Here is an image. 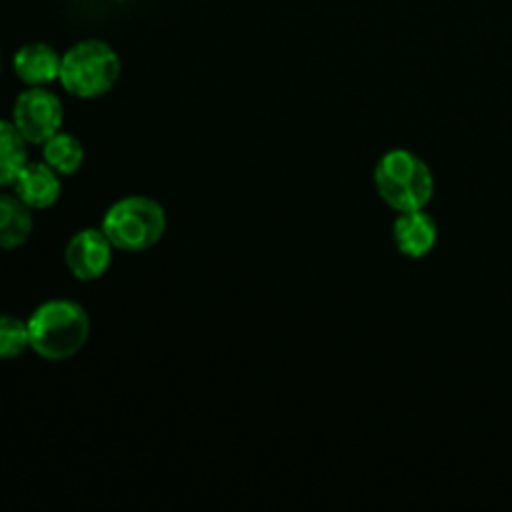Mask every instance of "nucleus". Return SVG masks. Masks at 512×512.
<instances>
[{"mask_svg": "<svg viewBox=\"0 0 512 512\" xmlns=\"http://www.w3.org/2000/svg\"><path fill=\"white\" fill-rule=\"evenodd\" d=\"M30 350L50 363L75 358L90 338V318L75 300H45L28 318Z\"/></svg>", "mask_w": 512, "mask_h": 512, "instance_id": "1", "label": "nucleus"}, {"mask_svg": "<svg viewBox=\"0 0 512 512\" xmlns=\"http://www.w3.org/2000/svg\"><path fill=\"white\" fill-rule=\"evenodd\" d=\"M375 188L378 195L398 213L425 210L433 200L435 178L430 165L413 150H388L375 165Z\"/></svg>", "mask_w": 512, "mask_h": 512, "instance_id": "2", "label": "nucleus"}, {"mask_svg": "<svg viewBox=\"0 0 512 512\" xmlns=\"http://www.w3.org/2000/svg\"><path fill=\"white\" fill-rule=\"evenodd\" d=\"M120 70L123 65H120L113 45H108L105 40L88 38L65 50L58 83L73 98L95 100L113 90L120 78Z\"/></svg>", "mask_w": 512, "mask_h": 512, "instance_id": "3", "label": "nucleus"}, {"mask_svg": "<svg viewBox=\"0 0 512 512\" xmlns=\"http://www.w3.org/2000/svg\"><path fill=\"white\" fill-rule=\"evenodd\" d=\"M100 228L120 253H143L163 240L168 218L158 200L128 195L105 210Z\"/></svg>", "mask_w": 512, "mask_h": 512, "instance_id": "4", "label": "nucleus"}, {"mask_svg": "<svg viewBox=\"0 0 512 512\" xmlns=\"http://www.w3.org/2000/svg\"><path fill=\"white\" fill-rule=\"evenodd\" d=\"M10 120L28 140V145H43L45 140L63 130V103L53 90L43 88V85L25 88L15 98Z\"/></svg>", "mask_w": 512, "mask_h": 512, "instance_id": "5", "label": "nucleus"}, {"mask_svg": "<svg viewBox=\"0 0 512 512\" xmlns=\"http://www.w3.org/2000/svg\"><path fill=\"white\" fill-rule=\"evenodd\" d=\"M113 250V243L103 233V228H83L65 245V265L73 278L93 283L108 273L113 263Z\"/></svg>", "mask_w": 512, "mask_h": 512, "instance_id": "6", "label": "nucleus"}, {"mask_svg": "<svg viewBox=\"0 0 512 512\" xmlns=\"http://www.w3.org/2000/svg\"><path fill=\"white\" fill-rule=\"evenodd\" d=\"M60 178L63 175L55 173L45 160H28L10 188L30 210H48L60 198V190H63Z\"/></svg>", "mask_w": 512, "mask_h": 512, "instance_id": "7", "label": "nucleus"}, {"mask_svg": "<svg viewBox=\"0 0 512 512\" xmlns=\"http://www.w3.org/2000/svg\"><path fill=\"white\" fill-rule=\"evenodd\" d=\"M393 240L405 258L420 260L438 245V223L425 210L400 213L393 223Z\"/></svg>", "mask_w": 512, "mask_h": 512, "instance_id": "8", "label": "nucleus"}, {"mask_svg": "<svg viewBox=\"0 0 512 512\" xmlns=\"http://www.w3.org/2000/svg\"><path fill=\"white\" fill-rule=\"evenodd\" d=\"M60 63H63V53H58L53 45L28 43L13 55V73L28 88H35V85L48 88L60 78Z\"/></svg>", "mask_w": 512, "mask_h": 512, "instance_id": "9", "label": "nucleus"}, {"mask_svg": "<svg viewBox=\"0 0 512 512\" xmlns=\"http://www.w3.org/2000/svg\"><path fill=\"white\" fill-rule=\"evenodd\" d=\"M33 233V210L15 193H0V250H15Z\"/></svg>", "mask_w": 512, "mask_h": 512, "instance_id": "10", "label": "nucleus"}, {"mask_svg": "<svg viewBox=\"0 0 512 512\" xmlns=\"http://www.w3.org/2000/svg\"><path fill=\"white\" fill-rule=\"evenodd\" d=\"M28 163V140L13 120L0 118V188H10L23 165Z\"/></svg>", "mask_w": 512, "mask_h": 512, "instance_id": "11", "label": "nucleus"}, {"mask_svg": "<svg viewBox=\"0 0 512 512\" xmlns=\"http://www.w3.org/2000/svg\"><path fill=\"white\" fill-rule=\"evenodd\" d=\"M40 148H43L45 163H48L55 173L63 175V178H70V175L80 173V168H83L85 163L83 143H80L75 135L63 133V130L55 133L50 140H45Z\"/></svg>", "mask_w": 512, "mask_h": 512, "instance_id": "12", "label": "nucleus"}, {"mask_svg": "<svg viewBox=\"0 0 512 512\" xmlns=\"http://www.w3.org/2000/svg\"><path fill=\"white\" fill-rule=\"evenodd\" d=\"M30 350L28 320L0 315V360H15Z\"/></svg>", "mask_w": 512, "mask_h": 512, "instance_id": "13", "label": "nucleus"}, {"mask_svg": "<svg viewBox=\"0 0 512 512\" xmlns=\"http://www.w3.org/2000/svg\"><path fill=\"white\" fill-rule=\"evenodd\" d=\"M0 70H3V53H0Z\"/></svg>", "mask_w": 512, "mask_h": 512, "instance_id": "14", "label": "nucleus"}]
</instances>
